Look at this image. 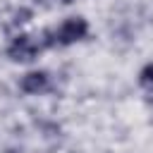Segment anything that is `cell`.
I'll list each match as a JSON object with an SVG mask.
<instances>
[{
	"instance_id": "cell-3",
	"label": "cell",
	"mask_w": 153,
	"mask_h": 153,
	"mask_svg": "<svg viewBox=\"0 0 153 153\" xmlns=\"http://www.w3.org/2000/svg\"><path fill=\"white\" fill-rule=\"evenodd\" d=\"M19 88L24 93H43L48 88V74L45 72H29L19 81Z\"/></svg>"
},
{
	"instance_id": "cell-5",
	"label": "cell",
	"mask_w": 153,
	"mask_h": 153,
	"mask_svg": "<svg viewBox=\"0 0 153 153\" xmlns=\"http://www.w3.org/2000/svg\"><path fill=\"white\" fill-rule=\"evenodd\" d=\"M62 2H69V0H62Z\"/></svg>"
},
{
	"instance_id": "cell-4",
	"label": "cell",
	"mask_w": 153,
	"mask_h": 153,
	"mask_svg": "<svg viewBox=\"0 0 153 153\" xmlns=\"http://www.w3.org/2000/svg\"><path fill=\"white\" fill-rule=\"evenodd\" d=\"M139 81H141V86H146V88H153V65H146V67L141 69V74H139Z\"/></svg>"
},
{
	"instance_id": "cell-1",
	"label": "cell",
	"mask_w": 153,
	"mask_h": 153,
	"mask_svg": "<svg viewBox=\"0 0 153 153\" xmlns=\"http://www.w3.org/2000/svg\"><path fill=\"white\" fill-rule=\"evenodd\" d=\"M86 33H88V24H86V19H81V17H72V19H67V22H62L60 29L45 33V36H48V38H45V45H69V43L81 41Z\"/></svg>"
},
{
	"instance_id": "cell-2",
	"label": "cell",
	"mask_w": 153,
	"mask_h": 153,
	"mask_svg": "<svg viewBox=\"0 0 153 153\" xmlns=\"http://www.w3.org/2000/svg\"><path fill=\"white\" fill-rule=\"evenodd\" d=\"M41 48H43V43H38L33 36H17L7 48V57L14 62H31Z\"/></svg>"
}]
</instances>
